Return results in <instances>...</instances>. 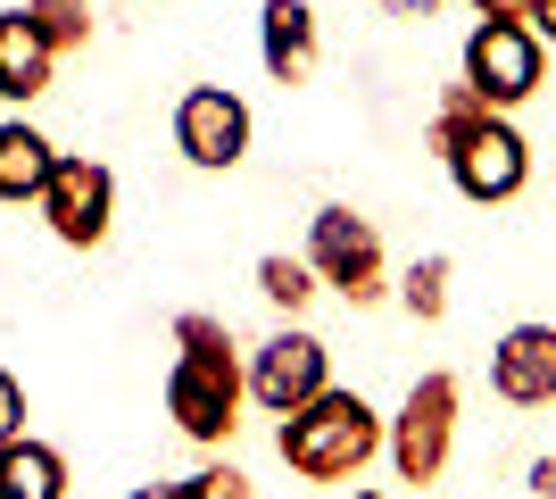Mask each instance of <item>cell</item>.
<instances>
[{"instance_id":"1","label":"cell","mask_w":556,"mask_h":499,"mask_svg":"<svg viewBox=\"0 0 556 499\" xmlns=\"http://www.w3.org/2000/svg\"><path fill=\"white\" fill-rule=\"evenodd\" d=\"M241 408H250V366H241L232 325L208 309H184L175 316V366H166V416H175V433L200 441V450H225L241 433Z\"/></svg>"},{"instance_id":"2","label":"cell","mask_w":556,"mask_h":499,"mask_svg":"<svg viewBox=\"0 0 556 499\" xmlns=\"http://www.w3.org/2000/svg\"><path fill=\"white\" fill-rule=\"evenodd\" d=\"M382 441H391V416L366 391H341V383H325L307 408H291L275 425V450L300 483H357L382 458Z\"/></svg>"},{"instance_id":"3","label":"cell","mask_w":556,"mask_h":499,"mask_svg":"<svg viewBox=\"0 0 556 499\" xmlns=\"http://www.w3.org/2000/svg\"><path fill=\"white\" fill-rule=\"evenodd\" d=\"M307 266H316V284H325V291H341L349 309H374V300L399 284L391 250H382V234H374V216L341 209V200L307 216Z\"/></svg>"},{"instance_id":"4","label":"cell","mask_w":556,"mask_h":499,"mask_svg":"<svg viewBox=\"0 0 556 499\" xmlns=\"http://www.w3.org/2000/svg\"><path fill=\"white\" fill-rule=\"evenodd\" d=\"M457 408H465V391H457V375L448 366H432V375H416L407 383V400H399V416H391V466H399V483H441L448 475V458H457Z\"/></svg>"},{"instance_id":"5","label":"cell","mask_w":556,"mask_h":499,"mask_svg":"<svg viewBox=\"0 0 556 499\" xmlns=\"http://www.w3.org/2000/svg\"><path fill=\"white\" fill-rule=\"evenodd\" d=\"M457 75L498 109V117H507V109H523V100L540 92V75H548V42L532 34V17H473Z\"/></svg>"},{"instance_id":"6","label":"cell","mask_w":556,"mask_h":499,"mask_svg":"<svg viewBox=\"0 0 556 499\" xmlns=\"http://www.w3.org/2000/svg\"><path fill=\"white\" fill-rule=\"evenodd\" d=\"M34 209L50 216V234L67 241V250H100L109 225H116V175L100 159H84V150H59V166H50Z\"/></svg>"},{"instance_id":"7","label":"cell","mask_w":556,"mask_h":499,"mask_svg":"<svg viewBox=\"0 0 556 499\" xmlns=\"http://www.w3.org/2000/svg\"><path fill=\"white\" fill-rule=\"evenodd\" d=\"M250 134H257V117H250V100L232 92V84H191V92L175 100V150H184L200 175L241 166L250 159Z\"/></svg>"},{"instance_id":"8","label":"cell","mask_w":556,"mask_h":499,"mask_svg":"<svg viewBox=\"0 0 556 499\" xmlns=\"http://www.w3.org/2000/svg\"><path fill=\"white\" fill-rule=\"evenodd\" d=\"M325 383H332V350H325L307 325H275V333L250 350V400L266 408V416H291V408H307Z\"/></svg>"},{"instance_id":"9","label":"cell","mask_w":556,"mask_h":499,"mask_svg":"<svg viewBox=\"0 0 556 499\" xmlns=\"http://www.w3.org/2000/svg\"><path fill=\"white\" fill-rule=\"evenodd\" d=\"M441 166H448V184H457L465 200L498 209V200H515V191L532 184V142H523L507 117H490V125H473V134H465Z\"/></svg>"},{"instance_id":"10","label":"cell","mask_w":556,"mask_h":499,"mask_svg":"<svg viewBox=\"0 0 556 499\" xmlns=\"http://www.w3.org/2000/svg\"><path fill=\"white\" fill-rule=\"evenodd\" d=\"M490 391L507 408H548L556 400V325H507L490 350Z\"/></svg>"},{"instance_id":"11","label":"cell","mask_w":556,"mask_h":499,"mask_svg":"<svg viewBox=\"0 0 556 499\" xmlns=\"http://www.w3.org/2000/svg\"><path fill=\"white\" fill-rule=\"evenodd\" d=\"M257 59H266L275 84H307L316 59H325V25H316V9H307V0H266V9H257Z\"/></svg>"},{"instance_id":"12","label":"cell","mask_w":556,"mask_h":499,"mask_svg":"<svg viewBox=\"0 0 556 499\" xmlns=\"http://www.w3.org/2000/svg\"><path fill=\"white\" fill-rule=\"evenodd\" d=\"M50 84H59V50L34 34L25 9H0V100H9V109H34Z\"/></svg>"},{"instance_id":"13","label":"cell","mask_w":556,"mask_h":499,"mask_svg":"<svg viewBox=\"0 0 556 499\" xmlns=\"http://www.w3.org/2000/svg\"><path fill=\"white\" fill-rule=\"evenodd\" d=\"M50 166H59V142H50L34 117H0V200L25 209V200H42Z\"/></svg>"},{"instance_id":"14","label":"cell","mask_w":556,"mask_h":499,"mask_svg":"<svg viewBox=\"0 0 556 499\" xmlns=\"http://www.w3.org/2000/svg\"><path fill=\"white\" fill-rule=\"evenodd\" d=\"M0 499H67V458L34 433L0 441Z\"/></svg>"},{"instance_id":"15","label":"cell","mask_w":556,"mask_h":499,"mask_svg":"<svg viewBox=\"0 0 556 499\" xmlns=\"http://www.w3.org/2000/svg\"><path fill=\"white\" fill-rule=\"evenodd\" d=\"M490 117H498V109H490L465 75H457V84H441V100H432V134H424V142H432V159H448V150H457L473 125H490Z\"/></svg>"},{"instance_id":"16","label":"cell","mask_w":556,"mask_h":499,"mask_svg":"<svg viewBox=\"0 0 556 499\" xmlns=\"http://www.w3.org/2000/svg\"><path fill=\"white\" fill-rule=\"evenodd\" d=\"M448 275H457V266H448V250H424V259L391 284L399 309L416 316V325H441V316H448Z\"/></svg>"},{"instance_id":"17","label":"cell","mask_w":556,"mask_h":499,"mask_svg":"<svg viewBox=\"0 0 556 499\" xmlns=\"http://www.w3.org/2000/svg\"><path fill=\"white\" fill-rule=\"evenodd\" d=\"M257 291H266V309L300 316L325 284H316V266H307V259H291V250H266V259H257Z\"/></svg>"},{"instance_id":"18","label":"cell","mask_w":556,"mask_h":499,"mask_svg":"<svg viewBox=\"0 0 556 499\" xmlns=\"http://www.w3.org/2000/svg\"><path fill=\"white\" fill-rule=\"evenodd\" d=\"M25 17H34V34H42V42L59 50V59H67V50H84V42H92L100 9H92V0H25Z\"/></svg>"},{"instance_id":"19","label":"cell","mask_w":556,"mask_h":499,"mask_svg":"<svg viewBox=\"0 0 556 499\" xmlns=\"http://www.w3.org/2000/svg\"><path fill=\"white\" fill-rule=\"evenodd\" d=\"M184 499H257V483L232 466V458H208L200 475H184Z\"/></svg>"},{"instance_id":"20","label":"cell","mask_w":556,"mask_h":499,"mask_svg":"<svg viewBox=\"0 0 556 499\" xmlns=\"http://www.w3.org/2000/svg\"><path fill=\"white\" fill-rule=\"evenodd\" d=\"M17 433H25V383L0 366V441H17Z\"/></svg>"},{"instance_id":"21","label":"cell","mask_w":556,"mask_h":499,"mask_svg":"<svg viewBox=\"0 0 556 499\" xmlns=\"http://www.w3.org/2000/svg\"><path fill=\"white\" fill-rule=\"evenodd\" d=\"M532 499H556V450L532 458Z\"/></svg>"},{"instance_id":"22","label":"cell","mask_w":556,"mask_h":499,"mask_svg":"<svg viewBox=\"0 0 556 499\" xmlns=\"http://www.w3.org/2000/svg\"><path fill=\"white\" fill-rule=\"evenodd\" d=\"M473 17H532V0H473Z\"/></svg>"},{"instance_id":"23","label":"cell","mask_w":556,"mask_h":499,"mask_svg":"<svg viewBox=\"0 0 556 499\" xmlns=\"http://www.w3.org/2000/svg\"><path fill=\"white\" fill-rule=\"evenodd\" d=\"M374 9H382V17H432L441 0H374Z\"/></svg>"},{"instance_id":"24","label":"cell","mask_w":556,"mask_h":499,"mask_svg":"<svg viewBox=\"0 0 556 499\" xmlns=\"http://www.w3.org/2000/svg\"><path fill=\"white\" fill-rule=\"evenodd\" d=\"M532 34H540V42L556 50V0H532Z\"/></svg>"},{"instance_id":"25","label":"cell","mask_w":556,"mask_h":499,"mask_svg":"<svg viewBox=\"0 0 556 499\" xmlns=\"http://www.w3.org/2000/svg\"><path fill=\"white\" fill-rule=\"evenodd\" d=\"M125 499H184V483H141V491H125Z\"/></svg>"},{"instance_id":"26","label":"cell","mask_w":556,"mask_h":499,"mask_svg":"<svg viewBox=\"0 0 556 499\" xmlns=\"http://www.w3.org/2000/svg\"><path fill=\"white\" fill-rule=\"evenodd\" d=\"M349 499H382V491H349Z\"/></svg>"}]
</instances>
